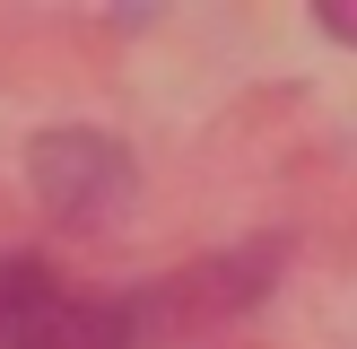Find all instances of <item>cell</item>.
<instances>
[{
  "label": "cell",
  "mask_w": 357,
  "mask_h": 349,
  "mask_svg": "<svg viewBox=\"0 0 357 349\" xmlns=\"http://www.w3.org/2000/svg\"><path fill=\"white\" fill-rule=\"evenodd\" d=\"M149 332V306L122 297H79L44 262H0V349H131Z\"/></svg>",
  "instance_id": "6da1fadb"
},
{
  "label": "cell",
  "mask_w": 357,
  "mask_h": 349,
  "mask_svg": "<svg viewBox=\"0 0 357 349\" xmlns=\"http://www.w3.org/2000/svg\"><path fill=\"white\" fill-rule=\"evenodd\" d=\"M323 27H331V35H349V44H357V9H323Z\"/></svg>",
  "instance_id": "3957f363"
},
{
  "label": "cell",
  "mask_w": 357,
  "mask_h": 349,
  "mask_svg": "<svg viewBox=\"0 0 357 349\" xmlns=\"http://www.w3.org/2000/svg\"><path fill=\"white\" fill-rule=\"evenodd\" d=\"M35 184H44L52 209H70V218H96L114 192H131V166H122L114 149H105L96 131H61L35 149Z\"/></svg>",
  "instance_id": "7a4b0ae2"
}]
</instances>
